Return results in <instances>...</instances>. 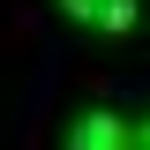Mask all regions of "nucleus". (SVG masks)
I'll return each instance as SVG.
<instances>
[{"label":"nucleus","mask_w":150,"mask_h":150,"mask_svg":"<svg viewBox=\"0 0 150 150\" xmlns=\"http://www.w3.org/2000/svg\"><path fill=\"white\" fill-rule=\"evenodd\" d=\"M60 8H68L83 30H98V38H128L135 23H143V8H135V0H60Z\"/></svg>","instance_id":"1"},{"label":"nucleus","mask_w":150,"mask_h":150,"mask_svg":"<svg viewBox=\"0 0 150 150\" xmlns=\"http://www.w3.org/2000/svg\"><path fill=\"white\" fill-rule=\"evenodd\" d=\"M68 150H143V143L128 135V120H112V112H83L75 135H68Z\"/></svg>","instance_id":"2"},{"label":"nucleus","mask_w":150,"mask_h":150,"mask_svg":"<svg viewBox=\"0 0 150 150\" xmlns=\"http://www.w3.org/2000/svg\"><path fill=\"white\" fill-rule=\"evenodd\" d=\"M135 143H143V150H150V120H143V128H135Z\"/></svg>","instance_id":"3"}]
</instances>
